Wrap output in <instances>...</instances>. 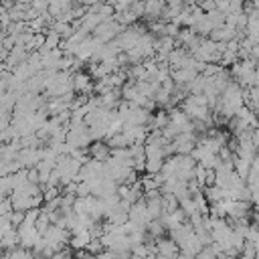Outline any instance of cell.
<instances>
[{"label": "cell", "mask_w": 259, "mask_h": 259, "mask_svg": "<svg viewBox=\"0 0 259 259\" xmlns=\"http://www.w3.org/2000/svg\"><path fill=\"white\" fill-rule=\"evenodd\" d=\"M71 81H73V91H75V93H81V95H85L87 91H93V87H95V85L91 83V81H93V77H91L89 73L75 71Z\"/></svg>", "instance_id": "obj_1"}, {"label": "cell", "mask_w": 259, "mask_h": 259, "mask_svg": "<svg viewBox=\"0 0 259 259\" xmlns=\"http://www.w3.org/2000/svg\"><path fill=\"white\" fill-rule=\"evenodd\" d=\"M111 152H113L111 146L105 144V142H101V140H97V142H93L89 146V156L93 160H99V162H107L111 158Z\"/></svg>", "instance_id": "obj_2"}, {"label": "cell", "mask_w": 259, "mask_h": 259, "mask_svg": "<svg viewBox=\"0 0 259 259\" xmlns=\"http://www.w3.org/2000/svg\"><path fill=\"white\" fill-rule=\"evenodd\" d=\"M93 241V235H91V229H85V231H81V233H75L73 237H71V247L73 249H87L89 247V243Z\"/></svg>", "instance_id": "obj_3"}, {"label": "cell", "mask_w": 259, "mask_h": 259, "mask_svg": "<svg viewBox=\"0 0 259 259\" xmlns=\"http://www.w3.org/2000/svg\"><path fill=\"white\" fill-rule=\"evenodd\" d=\"M146 231H148V237H152V239H162L166 227H164L162 219H154V221H150V225L146 227Z\"/></svg>", "instance_id": "obj_4"}, {"label": "cell", "mask_w": 259, "mask_h": 259, "mask_svg": "<svg viewBox=\"0 0 259 259\" xmlns=\"http://www.w3.org/2000/svg\"><path fill=\"white\" fill-rule=\"evenodd\" d=\"M235 2H245V0H235Z\"/></svg>", "instance_id": "obj_5"}]
</instances>
